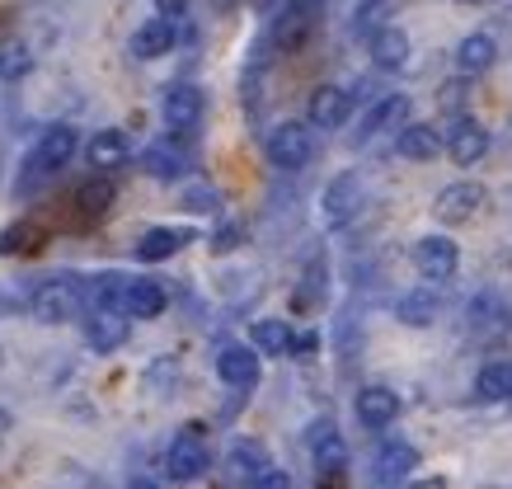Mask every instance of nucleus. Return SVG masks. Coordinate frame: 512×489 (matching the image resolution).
<instances>
[{
  "mask_svg": "<svg viewBox=\"0 0 512 489\" xmlns=\"http://www.w3.org/2000/svg\"><path fill=\"white\" fill-rule=\"evenodd\" d=\"M127 283H132V278H123V273H104V278H94V311H123Z\"/></svg>",
  "mask_w": 512,
  "mask_h": 489,
  "instance_id": "obj_33",
  "label": "nucleus"
},
{
  "mask_svg": "<svg viewBox=\"0 0 512 489\" xmlns=\"http://www.w3.org/2000/svg\"><path fill=\"white\" fill-rule=\"evenodd\" d=\"M409 259H414L419 278H428V283H447L451 273H456V264H461V250H456L447 236H423V240H414Z\"/></svg>",
  "mask_w": 512,
  "mask_h": 489,
  "instance_id": "obj_8",
  "label": "nucleus"
},
{
  "mask_svg": "<svg viewBox=\"0 0 512 489\" xmlns=\"http://www.w3.org/2000/svg\"><path fill=\"white\" fill-rule=\"evenodd\" d=\"M174 48V24L170 19H146L137 33H132V43H127V52L137 57V62H156V57H165V52Z\"/></svg>",
  "mask_w": 512,
  "mask_h": 489,
  "instance_id": "obj_20",
  "label": "nucleus"
},
{
  "mask_svg": "<svg viewBox=\"0 0 512 489\" xmlns=\"http://www.w3.org/2000/svg\"><path fill=\"white\" fill-rule=\"evenodd\" d=\"M447 156L461 165V170H470V165H480L484 156H489V132H484V123H475V118H456L447 132Z\"/></svg>",
  "mask_w": 512,
  "mask_h": 489,
  "instance_id": "obj_12",
  "label": "nucleus"
},
{
  "mask_svg": "<svg viewBox=\"0 0 512 489\" xmlns=\"http://www.w3.org/2000/svg\"><path fill=\"white\" fill-rule=\"evenodd\" d=\"M484 203H489L484 184H470V179H461V184H447V189L437 193L433 217L442 221V226H466V221L475 217Z\"/></svg>",
  "mask_w": 512,
  "mask_h": 489,
  "instance_id": "obj_7",
  "label": "nucleus"
},
{
  "mask_svg": "<svg viewBox=\"0 0 512 489\" xmlns=\"http://www.w3.org/2000/svg\"><path fill=\"white\" fill-rule=\"evenodd\" d=\"M311 457H315V480L320 489H339L348 475V447L334 433V424H315L311 428Z\"/></svg>",
  "mask_w": 512,
  "mask_h": 489,
  "instance_id": "obj_5",
  "label": "nucleus"
},
{
  "mask_svg": "<svg viewBox=\"0 0 512 489\" xmlns=\"http://www.w3.org/2000/svg\"><path fill=\"white\" fill-rule=\"evenodd\" d=\"M207 466H212V447H207V433H202V424H188L179 428V438L170 442V452H165V471H170V480H198V475H207Z\"/></svg>",
  "mask_w": 512,
  "mask_h": 489,
  "instance_id": "obj_3",
  "label": "nucleus"
},
{
  "mask_svg": "<svg viewBox=\"0 0 512 489\" xmlns=\"http://www.w3.org/2000/svg\"><path fill=\"white\" fill-rule=\"evenodd\" d=\"M442 151V132L433 123H404L395 137V156L404 160H433Z\"/></svg>",
  "mask_w": 512,
  "mask_h": 489,
  "instance_id": "obj_23",
  "label": "nucleus"
},
{
  "mask_svg": "<svg viewBox=\"0 0 512 489\" xmlns=\"http://www.w3.org/2000/svg\"><path fill=\"white\" fill-rule=\"evenodd\" d=\"M259 471H268L264 447H259V442H235L231 457H226V480H231V485H254Z\"/></svg>",
  "mask_w": 512,
  "mask_h": 489,
  "instance_id": "obj_26",
  "label": "nucleus"
},
{
  "mask_svg": "<svg viewBox=\"0 0 512 489\" xmlns=\"http://www.w3.org/2000/svg\"><path fill=\"white\" fill-rule=\"evenodd\" d=\"M80 151V132L71 123H52L38 137V146L29 151V160H24V189H33L38 179H52L57 170H66L71 165V156Z\"/></svg>",
  "mask_w": 512,
  "mask_h": 489,
  "instance_id": "obj_1",
  "label": "nucleus"
},
{
  "mask_svg": "<svg viewBox=\"0 0 512 489\" xmlns=\"http://www.w3.org/2000/svg\"><path fill=\"white\" fill-rule=\"evenodd\" d=\"M254 353H268V358H287L292 353V325L278 316L254 320Z\"/></svg>",
  "mask_w": 512,
  "mask_h": 489,
  "instance_id": "obj_28",
  "label": "nucleus"
},
{
  "mask_svg": "<svg viewBox=\"0 0 512 489\" xmlns=\"http://www.w3.org/2000/svg\"><path fill=\"white\" fill-rule=\"evenodd\" d=\"M475 395H480V400H512V358L484 363L480 377H475Z\"/></svg>",
  "mask_w": 512,
  "mask_h": 489,
  "instance_id": "obj_29",
  "label": "nucleus"
},
{
  "mask_svg": "<svg viewBox=\"0 0 512 489\" xmlns=\"http://www.w3.org/2000/svg\"><path fill=\"white\" fill-rule=\"evenodd\" d=\"M141 165H146V174H151V179H179V174L188 170V156H184V146L156 142L146 156H141Z\"/></svg>",
  "mask_w": 512,
  "mask_h": 489,
  "instance_id": "obj_30",
  "label": "nucleus"
},
{
  "mask_svg": "<svg viewBox=\"0 0 512 489\" xmlns=\"http://www.w3.org/2000/svg\"><path fill=\"white\" fill-rule=\"evenodd\" d=\"M127 489H160V485H156V480H132Z\"/></svg>",
  "mask_w": 512,
  "mask_h": 489,
  "instance_id": "obj_43",
  "label": "nucleus"
},
{
  "mask_svg": "<svg viewBox=\"0 0 512 489\" xmlns=\"http://www.w3.org/2000/svg\"><path fill=\"white\" fill-rule=\"evenodd\" d=\"M235 240H240V226H221V231H217V245H212V250L226 254V250H235Z\"/></svg>",
  "mask_w": 512,
  "mask_h": 489,
  "instance_id": "obj_41",
  "label": "nucleus"
},
{
  "mask_svg": "<svg viewBox=\"0 0 512 489\" xmlns=\"http://www.w3.org/2000/svg\"><path fill=\"white\" fill-rule=\"evenodd\" d=\"M437 104H442V109H447L451 118H466V113H461V104H466V76H461V80H447V85H442V99H437Z\"/></svg>",
  "mask_w": 512,
  "mask_h": 489,
  "instance_id": "obj_36",
  "label": "nucleus"
},
{
  "mask_svg": "<svg viewBox=\"0 0 512 489\" xmlns=\"http://www.w3.org/2000/svg\"><path fill=\"white\" fill-rule=\"evenodd\" d=\"M437 287L433 283H419V287H409L400 297V320L404 325H414V330H423V325H433V316H437Z\"/></svg>",
  "mask_w": 512,
  "mask_h": 489,
  "instance_id": "obj_27",
  "label": "nucleus"
},
{
  "mask_svg": "<svg viewBox=\"0 0 512 489\" xmlns=\"http://www.w3.org/2000/svg\"><path fill=\"white\" fill-rule=\"evenodd\" d=\"M29 311H33V320H43V325H66V320H76L80 316V283L71 273L47 278V283L33 287Z\"/></svg>",
  "mask_w": 512,
  "mask_h": 489,
  "instance_id": "obj_2",
  "label": "nucleus"
},
{
  "mask_svg": "<svg viewBox=\"0 0 512 489\" xmlns=\"http://www.w3.org/2000/svg\"><path fill=\"white\" fill-rule=\"evenodd\" d=\"M184 203H188V212H212V207H217V193L212 189H188Z\"/></svg>",
  "mask_w": 512,
  "mask_h": 489,
  "instance_id": "obj_38",
  "label": "nucleus"
},
{
  "mask_svg": "<svg viewBox=\"0 0 512 489\" xmlns=\"http://www.w3.org/2000/svg\"><path fill=\"white\" fill-rule=\"evenodd\" d=\"M348 113H353V95L343 85H315L311 99H306V123L325 127V132L348 123Z\"/></svg>",
  "mask_w": 512,
  "mask_h": 489,
  "instance_id": "obj_11",
  "label": "nucleus"
},
{
  "mask_svg": "<svg viewBox=\"0 0 512 489\" xmlns=\"http://www.w3.org/2000/svg\"><path fill=\"white\" fill-rule=\"evenodd\" d=\"M259 372H264V363H259V353L245 344H226L217 353V377L231 386V391H254L259 386Z\"/></svg>",
  "mask_w": 512,
  "mask_h": 489,
  "instance_id": "obj_10",
  "label": "nucleus"
},
{
  "mask_svg": "<svg viewBox=\"0 0 512 489\" xmlns=\"http://www.w3.org/2000/svg\"><path fill=\"white\" fill-rule=\"evenodd\" d=\"M264 151H268V160H273L278 170H301V165L315 156V132H311V123H296V118L278 123L273 132H268Z\"/></svg>",
  "mask_w": 512,
  "mask_h": 489,
  "instance_id": "obj_4",
  "label": "nucleus"
},
{
  "mask_svg": "<svg viewBox=\"0 0 512 489\" xmlns=\"http://www.w3.org/2000/svg\"><path fill=\"white\" fill-rule=\"evenodd\" d=\"M386 15H390V0H367V5H357L353 10V33L372 38V33L386 29Z\"/></svg>",
  "mask_w": 512,
  "mask_h": 489,
  "instance_id": "obj_35",
  "label": "nucleus"
},
{
  "mask_svg": "<svg viewBox=\"0 0 512 489\" xmlns=\"http://www.w3.org/2000/svg\"><path fill=\"white\" fill-rule=\"evenodd\" d=\"M353 410H357V424L386 428V424H395V414H400V395L390 391V386H362L353 400Z\"/></svg>",
  "mask_w": 512,
  "mask_h": 489,
  "instance_id": "obj_15",
  "label": "nucleus"
},
{
  "mask_svg": "<svg viewBox=\"0 0 512 489\" xmlns=\"http://www.w3.org/2000/svg\"><path fill=\"white\" fill-rule=\"evenodd\" d=\"M249 489H292V475L278 471V466H268V471H259V480Z\"/></svg>",
  "mask_w": 512,
  "mask_h": 489,
  "instance_id": "obj_37",
  "label": "nucleus"
},
{
  "mask_svg": "<svg viewBox=\"0 0 512 489\" xmlns=\"http://www.w3.org/2000/svg\"><path fill=\"white\" fill-rule=\"evenodd\" d=\"M113 198H118V189H113L109 174H90V179L76 189V212L85 221H99L113 207Z\"/></svg>",
  "mask_w": 512,
  "mask_h": 489,
  "instance_id": "obj_25",
  "label": "nucleus"
},
{
  "mask_svg": "<svg viewBox=\"0 0 512 489\" xmlns=\"http://www.w3.org/2000/svg\"><path fill=\"white\" fill-rule=\"evenodd\" d=\"M367 52H372L376 71H400V66L409 62V33L395 29V24H386L381 33L367 38Z\"/></svg>",
  "mask_w": 512,
  "mask_h": 489,
  "instance_id": "obj_22",
  "label": "nucleus"
},
{
  "mask_svg": "<svg viewBox=\"0 0 512 489\" xmlns=\"http://www.w3.org/2000/svg\"><path fill=\"white\" fill-rule=\"evenodd\" d=\"M357 203H362V179H357V170H343L339 179H329L325 189V226H348V221L357 217Z\"/></svg>",
  "mask_w": 512,
  "mask_h": 489,
  "instance_id": "obj_13",
  "label": "nucleus"
},
{
  "mask_svg": "<svg viewBox=\"0 0 512 489\" xmlns=\"http://www.w3.org/2000/svg\"><path fill=\"white\" fill-rule=\"evenodd\" d=\"M466 325H470V334H475V339H498V334H508L512 330L508 301L498 297V292H480V297H470Z\"/></svg>",
  "mask_w": 512,
  "mask_h": 489,
  "instance_id": "obj_9",
  "label": "nucleus"
},
{
  "mask_svg": "<svg viewBox=\"0 0 512 489\" xmlns=\"http://www.w3.org/2000/svg\"><path fill=\"white\" fill-rule=\"evenodd\" d=\"M202 109H207V99H202V90L188 85V80L170 85L165 99H160V118H165V127H170L174 137H188V132L202 123Z\"/></svg>",
  "mask_w": 512,
  "mask_h": 489,
  "instance_id": "obj_6",
  "label": "nucleus"
},
{
  "mask_svg": "<svg viewBox=\"0 0 512 489\" xmlns=\"http://www.w3.org/2000/svg\"><path fill=\"white\" fill-rule=\"evenodd\" d=\"M85 344L94 353H113V348L127 344V316L123 311H90L85 320Z\"/></svg>",
  "mask_w": 512,
  "mask_h": 489,
  "instance_id": "obj_19",
  "label": "nucleus"
},
{
  "mask_svg": "<svg viewBox=\"0 0 512 489\" xmlns=\"http://www.w3.org/2000/svg\"><path fill=\"white\" fill-rule=\"evenodd\" d=\"M29 71H33V52H29V43H19V38L0 43V80H24Z\"/></svg>",
  "mask_w": 512,
  "mask_h": 489,
  "instance_id": "obj_32",
  "label": "nucleus"
},
{
  "mask_svg": "<svg viewBox=\"0 0 512 489\" xmlns=\"http://www.w3.org/2000/svg\"><path fill=\"white\" fill-rule=\"evenodd\" d=\"M0 433H5V414H0Z\"/></svg>",
  "mask_w": 512,
  "mask_h": 489,
  "instance_id": "obj_44",
  "label": "nucleus"
},
{
  "mask_svg": "<svg viewBox=\"0 0 512 489\" xmlns=\"http://www.w3.org/2000/svg\"><path fill=\"white\" fill-rule=\"evenodd\" d=\"M193 231H179V226H151L146 236L137 240V259L141 264H160V259H174V254L184 250Z\"/></svg>",
  "mask_w": 512,
  "mask_h": 489,
  "instance_id": "obj_21",
  "label": "nucleus"
},
{
  "mask_svg": "<svg viewBox=\"0 0 512 489\" xmlns=\"http://www.w3.org/2000/svg\"><path fill=\"white\" fill-rule=\"evenodd\" d=\"M287 10L292 15H306V19H315L320 10H325V0H287Z\"/></svg>",
  "mask_w": 512,
  "mask_h": 489,
  "instance_id": "obj_40",
  "label": "nucleus"
},
{
  "mask_svg": "<svg viewBox=\"0 0 512 489\" xmlns=\"http://www.w3.org/2000/svg\"><path fill=\"white\" fill-rule=\"evenodd\" d=\"M409 489H447V480H414Z\"/></svg>",
  "mask_w": 512,
  "mask_h": 489,
  "instance_id": "obj_42",
  "label": "nucleus"
},
{
  "mask_svg": "<svg viewBox=\"0 0 512 489\" xmlns=\"http://www.w3.org/2000/svg\"><path fill=\"white\" fill-rule=\"evenodd\" d=\"M409 471H419V452L400 438L381 442V452H376V480L381 485H400V480H409Z\"/></svg>",
  "mask_w": 512,
  "mask_h": 489,
  "instance_id": "obj_18",
  "label": "nucleus"
},
{
  "mask_svg": "<svg viewBox=\"0 0 512 489\" xmlns=\"http://www.w3.org/2000/svg\"><path fill=\"white\" fill-rule=\"evenodd\" d=\"M188 5H193V0H156V15L174 24L179 15H188Z\"/></svg>",
  "mask_w": 512,
  "mask_h": 489,
  "instance_id": "obj_39",
  "label": "nucleus"
},
{
  "mask_svg": "<svg viewBox=\"0 0 512 489\" xmlns=\"http://www.w3.org/2000/svg\"><path fill=\"white\" fill-rule=\"evenodd\" d=\"M165 306H170V292H165L156 278H132V283H127V297H123L127 320H156Z\"/></svg>",
  "mask_w": 512,
  "mask_h": 489,
  "instance_id": "obj_16",
  "label": "nucleus"
},
{
  "mask_svg": "<svg viewBox=\"0 0 512 489\" xmlns=\"http://www.w3.org/2000/svg\"><path fill=\"white\" fill-rule=\"evenodd\" d=\"M409 123V95H386L376 99L372 109L362 113V123H357V142H372L381 132H400Z\"/></svg>",
  "mask_w": 512,
  "mask_h": 489,
  "instance_id": "obj_14",
  "label": "nucleus"
},
{
  "mask_svg": "<svg viewBox=\"0 0 512 489\" xmlns=\"http://www.w3.org/2000/svg\"><path fill=\"white\" fill-rule=\"evenodd\" d=\"M311 29H315V19H306V15H287L273 24V43H278V52H296L306 38H311Z\"/></svg>",
  "mask_w": 512,
  "mask_h": 489,
  "instance_id": "obj_31",
  "label": "nucleus"
},
{
  "mask_svg": "<svg viewBox=\"0 0 512 489\" xmlns=\"http://www.w3.org/2000/svg\"><path fill=\"white\" fill-rule=\"evenodd\" d=\"M466 5H480V0H466Z\"/></svg>",
  "mask_w": 512,
  "mask_h": 489,
  "instance_id": "obj_45",
  "label": "nucleus"
},
{
  "mask_svg": "<svg viewBox=\"0 0 512 489\" xmlns=\"http://www.w3.org/2000/svg\"><path fill=\"white\" fill-rule=\"evenodd\" d=\"M498 57V43L489 38V33H470V38H461V48H456V71L461 76H484L489 66H494Z\"/></svg>",
  "mask_w": 512,
  "mask_h": 489,
  "instance_id": "obj_24",
  "label": "nucleus"
},
{
  "mask_svg": "<svg viewBox=\"0 0 512 489\" xmlns=\"http://www.w3.org/2000/svg\"><path fill=\"white\" fill-rule=\"evenodd\" d=\"M127 156H132V146H127V137L118 132V127H104V132H94L90 146H85V160H90L94 174L118 170V165H127Z\"/></svg>",
  "mask_w": 512,
  "mask_h": 489,
  "instance_id": "obj_17",
  "label": "nucleus"
},
{
  "mask_svg": "<svg viewBox=\"0 0 512 489\" xmlns=\"http://www.w3.org/2000/svg\"><path fill=\"white\" fill-rule=\"evenodd\" d=\"M38 240H43V231H38L33 221H15V226L0 231V254H10V259H15V254H29Z\"/></svg>",
  "mask_w": 512,
  "mask_h": 489,
  "instance_id": "obj_34",
  "label": "nucleus"
}]
</instances>
